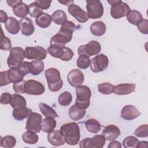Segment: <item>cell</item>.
<instances>
[{"instance_id": "6da1fadb", "label": "cell", "mask_w": 148, "mask_h": 148, "mask_svg": "<svg viewBox=\"0 0 148 148\" xmlns=\"http://www.w3.org/2000/svg\"><path fill=\"white\" fill-rule=\"evenodd\" d=\"M79 28H80V25H76L72 21H68L61 25L58 33L51 38L50 42V45L65 47V44L71 40L73 32Z\"/></svg>"}, {"instance_id": "7a4b0ae2", "label": "cell", "mask_w": 148, "mask_h": 148, "mask_svg": "<svg viewBox=\"0 0 148 148\" xmlns=\"http://www.w3.org/2000/svg\"><path fill=\"white\" fill-rule=\"evenodd\" d=\"M60 131L68 145H76L79 143L80 134V128L77 123L71 122L63 124Z\"/></svg>"}, {"instance_id": "3957f363", "label": "cell", "mask_w": 148, "mask_h": 148, "mask_svg": "<svg viewBox=\"0 0 148 148\" xmlns=\"http://www.w3.org/2000/svg\"><path fill=\"white\" fill-rule=\"evenodd\" d=\"M45 75L50 91L57 92L61 89L63 86V81L57 69L54 68H48L45 71Z\"/></svg>"}, {"instance_id": "277c9868", "label": "cell", "mask_w": 148, "mask_h": 148, "mask_svg": "<svg viewBox=\"0 0 148 148\" xmlns=\"http://www.w3.org/2000/svg\"><path fill=\"white\" fill-rule=\"evenodd\" d=\"M76 99L75 105L82 109H86L88 108L90 103L91 91L87 86H80L76 88Z\"/></svg>"}, {"instance_id": "5b68a950", "label": "cell", "mask_w": 148, "mask_h": 148, "mask_svg": "<svg viewBox=\"0 0 148 148\" xmlns=\"http://www.w3.org/2000/svg\"><path fill=\"white\" fill-rule=\"evenodd\" d=\"M47 51L52 57L58 58L64 61L71 60L74 55L71 49L65 46L61 47L56 45H50L47 48Z\"/></svg>"}, {"instance_id": "8992f818", "label": "cell", "mask_w": 148, "mask_h": 148, "mask_svg": "<svg viewBox=\"0 0 148 148\" xmlns=\"http://www.w3.org/2000/svg\"><path fill=\"white\" fill-rule=\"evenodd\" d=\"M112 5L110 8V15L113 18L118 19L128 14L131 10L130 6L125 2L120 0L108 1Z\"/></svg>"}, {"instance_id": "52a82bcc", "label": "cell", "mask_w": 148, "mask_h": 148, "mask_svg": "<svg viewBox=\"0 0 148 148\" xmlns=\"http://www.w3.org/2000/svg\"><path fill=\"white\" fill-rule=\"evenodd\" d=\"M25 57V50L20 47H14L10 50V54L8 58V66L14 68L18 66Z\"/></svg>"}, {"instance_id": "ba28073f", "label": "cell", "mask_w": 148, "mask_h": 148, "mask_svg": "<svg viewBox=\"0 0 148 148\" xmlns=\"http://www.w3.org/2000/svg\"><path fill=\"white\" fill-rule=\"evenodd\" d=\"M87 13L89 18L97 19L101 18L103 14V6L100 1H86Z\"/></svg>"}, {"instance_id": "9c48e42d", "label": "cell", "mask_w": 148, "mask_h": 148, "mask_svg": "<svg viewBox=\"0 0 148 148\" xmlns=\"http://www.w3.org/2000/svg\"><path fill=\"white\" fill-rule=\"evenodd\" d=\"M109 64V59L103 54H98L90 61V69L94 73H98L106 70Z\"/></svg>"}, {"instance_id": "30bf717a", "label": "cell", "mask_w": 148, "mask_h": 148, "mask_svg": "<svg viewBox=\"0 0 148 148\" xmlns=\"http://www.w3.org/2000/svg\"><path fill=\"white\" fill-rule=\"evenodd\" d=\"M101 47L100 43L96 40H91L87 44L81 45L77 49V53L79 56L84 55L88 57L98 55L101 51Z\"/></svg>"}, {"instance_id": "8fae6325", "label": "cell", "mask_w": 148, "mask_h": 148, "mask_svg": "<svg viewBox=\"0 0 148 148\" xmlns=\"http://www.w3.org/2000/svg\"><path fill=\"white\" fill-rule=\"evenodd\" d=\"M25 58L28 60H36L42 61L44 60L47 54V50L41 46L27 47L25 50Z\"/></svg>"}, {"instance_id": "7c38bea8", "label": "cell", "mask_w": 148, "mask_h": 148, "mask_svg": "<svg viewBox=\"0 0 148 148\" xmlns=\"http://www.w3.org/2000/svg\"><path fill=\"white\" fill-rule=\"evenodd\" d=\"M42 116L36 112H32L28 116L25 128L27 131L36 133L39 132L41 130Z\"/></svg>"}, {"instance_id": "4fadbf2b", "label": "cell", "mask_w": 148, "mask_h": 148, "mask_svg": "<svg viewBox=\"0 0 148 148\" xmlns=\"http://www.w3.org/2000/svg\"><path fill=\"white\" fill-rule=\"evenodd\" d=\"M44 86L39 82L35 80H28L25 83V93L29 95H39L45 92Z\"/></svg>"}, {"instance_id": "5bb4252c", "label": "cell", "mask_w": 148, "mask_h": 148, "mask_svg": "<svg viewBox=\"0 0 148 148\" xmlns=\"http://www.w3.org/2000/svg\"><path fill=\"white\" fill-rule=\"evenodd\" d=\"M23 65L27 74L38 75L42 73L45 68L44 62L40 60H34L31 62L23 61Z\"/></svg>"}, {"instance_id": "9a60e30c", "label": "cell", "mask_w": 148, "mask_h": 148, "mask_svg": "<svg viewBox=\"0 0 148 148\" xmlns=\"http://www.w3.org/2000/svg\"><path fill=\"white\" fill-rule=\"evenodd\" d=\"M68 11L71 16L75 17L80 23H86L89 19L87 12L74 3L68 6Z\"/></svg>"}, {"instance_id": "2e32d148", "label": "cell", "mask_w": 148, "mask_h": 148, "mask_svg": "<svg viewBox=\"0 0 148 148\" xmlns=\"http://www.w3.org/2000/svg\"><path fill=\"white\" fill-rule=\"evenodd\" d=\"M67 80L71 86L77 87L83 83L84 76L82 72L79 69L71 70L67 75Z\"/></svg>"}, {"instance_id": "e0dca14e", "label": "cell", "mask_w": 148, "mask_h": 148, "mask_svg": "<svg viewBox=\"0 0 148 148\" xmlns=\"http://www.w3.org/2000/svg\"><path fill=\"white\" fill-rule=\"evenodd\" d=\"M140 112L134 105H128L124 106L121 111V117L125 120H132L140 115Z\"/></svg>"}, {"instance_id": "ac0fdd59", "label": "cell", "mask_w": 148, "mask_h": 148, "mask_svg": "<svg viewBox=\"0 0 148 148\" xmlns=\"http://www.w3.org/2000/svg\"><path fill=\"white\" fill-rule=\"evenodd\" d=\"M8 71V77L10 83H16L23 80L25 75L19 66L10 68Z\"/></svg>"}, {"instance_id": "d6986e66", "label": "cell", "mask_w": 148, "mask_h": 148, "mask_svg": "<svg viewBox=\"0 0 148 148\" xmlns=\"http://www.w3.org/2000/svg\"><path fill=\"white\" fill-rule=\"evenodd\" d=\"M120 129L114 125H109L104 128L102 131V135L107 140L112 141L117 138L120 135Z\"/></svg>"}, {"instance_id": "ffe728a7", "label": "cell", "mask_w": 148, "mask_h": 148, "mask_svg": "<svg viewBox=\"0 0 148 148\" xmlns=\"http://www.w3.org/2000/svg\"><path fill=\"white\" fill-rule=\"evenodd\" d=\"M47 140L54 146H60L66 142L64 136L58 130H53L49 132L47 135Z\"/></svg>"}, {"instance_id": "44dd1931", "label": "cell", "mask_w": 148, "mask_h": 148, "mask_svg": "<svg viewBox=\"0 0 148 148\" xmlns=\"http://www.w3.org/2000/svg\"><path fill=\"white\" fill-rule=\"evenodd\" d=\"M21 34L25 36H29L32 35L35 30L34 26L31 19L29 17H24L21 18L20 21Z\"/></svg>"}, {"instance_id": "7402d4cb", "label": "cell", "mask_w": 148, "mask_h": 148, "mask_svg": "<svg viewBox=\"0 0 148 148\" xmlns=\"http://www.w3.org/2000/svg\"><path fill=\"white\" fill-rule=\"evenodd\" d=\"M135 84L134 83H123L114 86L113 92L117 95H123L135 91Z\"/></svg>"}, {"instance_id": "603a6c76", "label": "cell", "mask_w": 148, "mask_h": 148, "mask_svg": "<svg viewBox=\"0 0 148 148\" xmlns=\"http://www.w3.org/2000/svg\"><path fill=\"white\" fill-rule=\"evenodd\" d=\"M5 28L8 32L12 35L17 34L20 29V24L18 20L13 17H8L5 23Z\"/></svg>"}, {"instance_id": "cb8c5ba5", "label": "cell", "mask_w": 148, "mask_h": 148, "mask_svg": "<svg viewBox=\"0 0 148 148\" xmlns=\"http://www.w3.org/2000/svg\"><path fill=\"white\" fill-rule=\"evenodd\" d=\"M13 12L16 16L23 18L26 17L29 12V9L28 6L21 1L13 8Z\"/></svg>"}, {"instance_id": "d4e9b609", "label": "cell", "mask_w": 148, "mask_h": 148, "mask_svg": "<svg viewBox=\"0 0 148 148\" xmlns=\"http://www.w3.org/2000/svg\"><path fill=\"white\" fill-rule=\"evenodd\" d=\"M91 34L96 36H101L106 32V25L102 21H97L91 24L90 26Z\"/></svg>"}, {"instance_id": "484cf974", "label": "cell", "mask_w": 148, "mask_h": 148, "mask_svg": "<svg viewBox=\"0 0 148 148\" xmlns=\"http://www.w3.org/2000/svg\"><path fill=\"white\" fill-rule=\"evenodd\" d=\"M86 113V109H82L77 107L75 105H72L69 109L68 114L70 118L74 121H78L84 117Z\"/></svg>"}, {"instance_id": "4316f807", "label": "cell", "mask_w": 148, "mask_h": 148, "mask_svg": "<svg viewBox=\"0 0 148 148\" xmlns=\"http://www.w3.org/2000/svg\"><path fill=\"white\" fill-rule=\"evenodd\" d=\"M52 21L51 16L46 13H42L35 18V23L37 25L42 28H46L50 26Z\"/></svg>"}, {"instance_id": "83f0119b", "label": "cell", "mask_w": 148, "mask_h": 148, "mask_svg": "<svg viewBox=\"0 0 148 148\" xmlns=\"http://www.w3.org/2000/svg\"><path fill=\"white\" fill-rule=\"evenodd\" d=\"M31 113V109L27 108V107H22L14 109L12 114L14 119H15L16 120L21 121L26 117H28Z\"/></svg>"}, {"instance_id": "f1b7e54d", "label": "cell", "mask_w": 148, "mask_h": 148, "mask_svg": "<svg viewBox=\"0 0 148 148\" xmlns=\"http://www.w3.org/2000/svg\"><path fill=\"white\" fill-rule=\"evenodd\" d=\"M127 19L130 23L136 26L143 20L141 13L136 10H130L127 15Z\"/></svg>"}, {"instance_id": "f546056e", "label": "cell", "mask_w": 148, "mask_h": 148, "mask_svg": "<svg viewBox=\"0 0 148 148\" xmlns=\"http://www.w3.org/2000/svg\"><path fill=\"white\" fill-rule=\"evenodd\" d=\"M56 125L57 123L54 118L46 117L42 121L41 130L45 132L49 133L54 130Z\"/></svg>"}, {"instance_id": "4dcf8cb0", "label": "cell", "mask_w": 148, "mask_h": 148, "mask_svg": "<svg viewBox=\"0 0 148 148\" xmlns=\"http://www.w3.org/2000/svg\"><path fill=\"white\" fill-rule=\"evenodd\" d=\"M51 18L53 21L58 25H63L68 21L67 16L65 12L62 10H57L54 12Z\"/></svg>"}, {"instance_id": "1f68e13d", "label": "cell", "mask_w": 148, "mask_h": 148, "mask_svg": "<svg viewBox=\"0 0 148 148\" xmlns=\"http://www.w3.org/2000/svg\"><path fill=\"white\" fill-rule=\"evenodd\" d=\"M26 100L23 96L18 94H14L12 95L10 105L13 109L18 108L26 107Z\"/></svg>"}, {"instance_id": "d6a6232c", "label": "cell", "mask_w": 148, "mask_h": 148, "mask_svg": "<svg viewBox=\"0 0 148 148\" xmlns=\"http://www.w3.org/2000/svg\"><path fill=\"white\" fill-rule=\"evenodd\" d=\"M85 125L87 130L91 133L97 134L101 128L100 123L95 119H89L85 122Z\"/></svg>"}, {"instance_id": "836d02e7", "label": "cell", "mask_w": 148, "mask_h": 148, "mask_svg": "<svg viewBox=\"0 0 148 148\" xmlns=\"http://www.w3.org/2000/svg\"><path fill=\"white\" fill-rule=\"evenodd\" d=\"M39 109L42 113L46 117H58V115L57 112L50 106L44 103H40L39 105Z\"/></svg>"}, {"instance_id": "e575fe53", "label": "cell", "mask_w": 148, "mask_h": 148, "mask_svg": "<svg viewBox=\"0 0 148 148\" xmlns=\"http://www.w3.org/2000/svg\"><path fill=\"white\" fill-rule=\"evenodd\" d=\"M22 139L26 143L33 145L38 142L39 137L38 135L36 134V132L27 131V132L23 134Z\"/></svg>"}, {"instance_id": "d590c367", "label": "cell", "mask_w": 148, "mask_h": 148, "mask_svg": "<svg viewBox=\"0 0 148 148\" xmlns=\"http://www.w3.org/2000/svg\"><path fill=\"white\" fill-rule=\"evenodd\" d=\"M72 101V95L68 91L62 92L58 97V101L60 105L66 106L69 105Z\"/></svg>"}, {"instance_id": "8d00e7d4", "label": "cell", "mask_w": 148, "mask_h": 148, "mask_svg": "<svg viewBox=\"0 0 148 148\" xmlns=\"http://www.w3.org/2000/svg\"><path fill=\"white\" fill-rule=\"evenodd\" d=\"M16 144V138L11 135H7L1 137V146L5 148H12L15 146Z\"/></svg>"}, {"instance_id": "74e56055", "label": "cell", "mask_w": 148, "mask_h": 148, "mask_svg": "<svg viewBox=\"0 0 148 148\" xmlns=\"http://www.w3.org/2000/svg\"><path fill=\"white\" fill-rule=\"evenodd\" d=\"M105 138L102 135H96L91 138V148H102L105 143Z\"/></svg>"}, {"instance_id": "f35d334b", "label": "cell", "mask_w": 148, "mask_h": 148, "mask_svg": "<svg viewBox=\"0 0 148 148\" xmlns=\"http://www.w3.org/2000/svg\"><path fill=\"white\" fill-rule=\"evenodd\" d=\"M114 86L109 83H103L98 85V91L102 94H110L113 93Z\"/></svg>"}, {"instance_id": "ab89813d", "label": "cell", "mask_w": 148, "mask_h": 148, "mask_svg": "<svg viewBox=\"0 0 148 148\" xmlns=\"http://www.w3.org/2000/svg\"><path fill=\"white\" fill-rule=\"evenodd\" d=\"M28 7L29 9V14L31 17L36 18L37 16L43 13V10L40 8L36 1L30 3L28 5Z\"/></svg>"}, {"instance_id": "60d3db41", "label": "cell", "mask_w": 148, "mask_h": 148, "mask_svg": "<svg viewBox=\"0 0 148 148\" xmlns=\"http://www.w3.org/2000/svg\"><path fill=\"white\" fill-rule=\"evenodd\" d=\"M139 142L137 138L134 136H128L126 137L123 142V146L126 148H134L136 147Z\"/></svg>"}, {"instance_id": "b9f144b4", "label": "cell", "mask_w": 148, "mask_h": 148, "mask_svg": "<svg viewBox=\"0 0 148 148\" xmlns=\"http://www.w3.org/2000/svg\"><path fill=\"white\" fill-rule=\"evenodd\" d=\"M90 61L91 60L90 59V57L87 56H79L77 60V66L80 69H87L90 65Z\"/></svg>"}, {"instance_id": "7bdbcfd3", "label": "cell", "mask_w": 148, "mask_h": 148, "mask_svg": "<svg viewBox=\"0 0 148 148\" xmlns=\"http://www.w3.org/2000/svg\"><path fill=\"white\" fill-rule=\"evenodd\" d=\"M12 47V43L10 39L3 35V31L2 29L1 37L0 40V49L3 50H9Z\"/></svg>"}, {"instance_id": "ee69618b", "label": "cell", "mask_w": 148, "mask_h": 148, "mask_svg": "<svg viewBox=\"0 0 148 148\" xmlns=\"http://www.w3.org/2000/svg\"><path fill=\"white\" fill-rule=\"evenodd\" d=\"M134 135L138 137L145 138L148 136L147 124H142L138 127L134 132Z\"/></svg>"}, {"instance_id": "f6af8a7d", "label": "cell", "mask_w": 148, "mask_h": 148, "mask_svg": "<svg viewBox=\"0 0 148 148\" xmlns=\"http://www.w3.org/2000/svg\"><path fill=\"white\" fill-rule=\"evenodd\" d=\"M25 80H23L20 82L16 83H13V90L16 93H20V94H25Z\"/></svg>"}, {"instance_id": "bcb514c9", "label": "cell", "mask_w": 148, "mask_h": 148, "mask_svg": "<svg viewBox=\"0 0 148 148\" xmlns=\"http://www.w3.org/2000/svg\"><path fill=\"white\" fill-rule=\"evenodd\" d=\"M138 29L143 34H148V20L147 19H143L142 22L137 25Z\"/></svg>"}, {"instance_id": "7dc6e473", "label": "cell", "mask_w": 148, "mask_h": 148, "mask_svg": "<svg viewBox=\"0 0 148 148\" xmlns=\"http://www.w3.org/2000/svg\"><path fill=\"white\" fill-rule=\"evenodd\" d=\"M10 82L8 77V71H2L0 73V86H4L10 84Z\"/></svg>"}, {"instance_id": "c3c4849f", "label": "cell", "mask_w": 148, "mask_h": 148, "mask_svg": "<svg viewBox=\"0 0 148 148\" xmlns=\"http://www.w3.org/2000/svg\"><path fill=\"white\" fill-rule=\"evenodd\" d=\"M12 98V95L8 92H3L1 96V103L6 105L10 103Z\"/></svg>"}, {"instance_id": "681fc988", "label": "cell", "mask_w": 148, "mask_h": 148, "mask_svg": "<svg viewBox=\"0 0 148 148\" xmlns=\"http://www.w3.org/2000/svg\"><path fill=\"white\" fill-rule=\"evenodd\" d=\"M79 146L80 148H91V138H86L80 141L79 143Z\"/></svg>"}, {"instance_id": "f907efd6", "label": "cell", "mask_w": 148, "mask_h": 148, "mask_svg": "<svg viewBox=\"0 0 148 148\" xmlns=\"http://www.w3.org/2000/svg\"><path fill=\"white\" fill-rule=\"evenodd\" d=\"M42 10H46L50 8L51 1H36Z\"/></svg>"}, {"instance_id": "816d5d0a", "label": "cell", "mask_w": 148, "mask_h": 148, "mask_svg": "<svg viewBox=\"0 0 148 148\" xmlns=\"http://www.w3.org/2000/svg\"><path fill=\"white\" fill-rule=\"evenodd\" d=\"M121 143L116 140H112L111 142L109 143L108 148H121Z\"/></svg>"}, {"instance_id": "f5cc1de1", "label": "cell", "mask_w": 148, "mask_h": 148, "mask_svg": "<svg viewBox=\"0 0 148 148\" xmlns=\"http://www.w3.org/2000/svg\"><path fill=\"white\" fill-rule=\"evenodd\" d=\"M0 18H1V23H6L7 21L8 17L7 16V14L5 12L3 11L2 10H0Z\"/></svg>"}, {"instance_id": "db71d44e", "label": "cell", "mask_w": 148, "mask_h": 148, "mask_svg": "<svg viewBox=\"0 0 148 148\" xmlns=\"http://www.w3.org/2000/svg\"><path fill=\"white\" fill-rule=\"evenodd\" d=\"M21 1V0H12V1H11V0H9H9H8V1H6V2H7V3L8 4L9 6H10V7L13 8L17 3H18V2H20Z\"/></svg>"}, {"instance_id": "11a10c76", "label": "cell", "mask_w": 148, "mask_h": 148, "mask_svg": "<svg viewBox=\"0 0 148 148\" xmlns=\"http://www.w3.org/2000/svg\"><path fill=\"white\" fill-rule=\"evenodd\" d=\"M147 141H141L139 142L136 147H147Z\"/></svg>"}, {"instance_id": "9f6ffc18", "label": "cell", "mask_w": 148, "mask_h": 148, "mask_svg": "<svg viewBox=\"0 0 148 148\" xmlns=\"http://www.w3.org/2000/svg\"><path fill=\"white\" fill-rule=\"evenodd\" d=\"M58 2H60V3H62V4H64V5H66V6H69L71 5H72V4H73V1H65V2H64V1H58Z\"/></svg>"}]
</instances>
